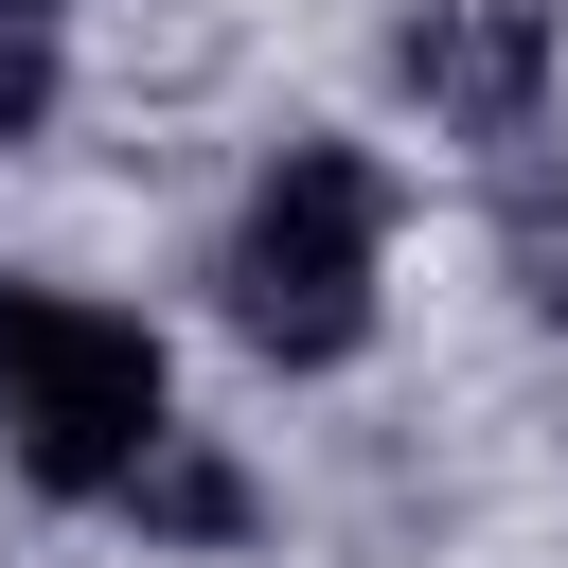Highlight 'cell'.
<instances>
[{
  "label": "cell",
  "instance_id": "6da1fadb",
  "mask_svg": "<svg viewBox=\"0 0 568 568\" xmlns=\"http://www.w3.org/2000/svg\"><path fill=\"white\" fill-rule=\"evenodd\" d=\"M0 444L36 497H124L160 444H178V390H160V337L124 302H71V284H0Z\"/></svg>",
  "mask_w": 568,
  "mask_h": 568
},
{
  "label": "cell",
  "instance_id": "7a4b0ae2",
  "mask_svg": "<svg viewBox=\"0 0 568 568\" xmlns=\"http://www.w3.org/2000/svg\"><path fill=\"white\" fill-rule=\"evenodd\" d=\"M373 266H390V178L355 142H284L248 178V213H231V320H248V355L337 373L373 337Z\"/></svg>",
  "mask_w": 568,
  "mask_h": 568
},
{
  "label": "cell",
  "instance_id": "3957f363",
  "mask_svg": "<svg viewBox=\"0 0 568 568\" xmlns=\"http://www.w3.org/2000/svg\"><path fill=\"white\" fill-rule=\"evenodd\" d=\"M390 71H408L462 142H532V106H550V0H408Z\"/></svg>",
  "mask_w": 568,
  "mask_h": 568
},
{
  "label": "cell",
  "instance_id": "277c9868",
  "mask_svg": "<svg viewBox=\"0 0 568 568\" xmlns=\"http://www.w3.org/2000/svg\"><path fill=\"white\" fill-rule=\"evenodd\" d=\"M124 515H142V532H178V550H231V532H248V479H231V462H195V444H160V462L124 479Z\"/></svg>",
  "mask_w": 568,
  "mask_h": 568
},
{
  "label": "cell",
  "instance_id": "5b68a950",
  "mask_svg": "<svg viewBox=\"0 0 568 568\" xmlns=\"http://www.w3.org/2000/svg\"><path fill=\"white\" fill-rule=\"evenodd\" d=\"M36 124H53V18L0 0V142H36Z\"/></svg>",
  "mask_w": 568,
  "mask_h": 568
},
{
  "label": "cell",
  "instance_id": "8992f818",
  "mask_svg": "<svg viewBox=\"0 0 568 568\" xmlns=\"http://www.w3.org/2000/svg\"><path fill=\"white\" fill-rule=\"evenodd\" d=\"M515 266H532V302H550V320H568V213H550V195H532V213H515Z\"/></svg>",
  "mask_w": 568,
  "mask_h": 568
}]
</instances>
